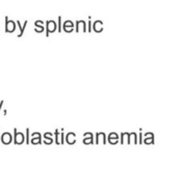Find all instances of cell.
<instances>
[{
    "mask_svg": "<svg viewBox=\"0 0 178 169\" xmlns=\"http://www.w3.org/2000/svg\"><path fill=\"white\" fill-rule=\"evenodd\" d=\"M16 29V24L14 21H11L8 18H5V31L6 32H14Z\"/></svg>",
    "mask_w": 178,
    "mask_h": 169,
    "instance_id": "obj_1",
    "label": "cell"
},
{
    "mask_svg": "<svg viewBox=\"0 0 178 169\" xmlns=\"http://www.w3.org/2000/svg\"><path fill=\"white\" fill-rule=\"evenodd\" d=\"M15 144H22L24 141V135L22 133H18L17 129H15Z\"/></svg>",
    "mask_w": 178,
    "mask_h": 169,
    "instance_id": "obj_2",
    "label": "cell"
},
{
    "mask_svg": "<svg viewBox=\"0 0 178 169\" xmlns=\"http://www.w3.org/2000/svg\"><path fill=\"white\" fill-rule=\"evenodd\" d=\"M13 138H12V135L9 134V133H3L2 136H1V141L3 142L4 144H9L12 142Z\"/></svg>",
    "mask_w": 178,
    "mask_h": 169,
    "instance_id": "obj_3",
    "label": "cell"
},
{
    "mask_svg": "<svg viewBox=\"0 0 178 169\" xmlns=\"http://www.w3.org/2000/svg\"><path fill=\"white\" fill-rule=\"evenodd\" d=\"M55 135H56V144H63L64 143V134H63V130H61V133H59V130L55 131Z\"/></svg>",
    "mask_w": 178,
    "mask_h": 169,
    "instance_id": "obj_4",
    "label": "cell"
},
{
    "mask_svg": "<svg viewBox=\"0 0 178 169\" xmlns=\"http://www.w3.org/2000/svg\"><path fill=\"white\" fill-rule=\"evenodd\" d=\"M83 136H84V140H83L84 144L93 143V135H92V133H85Z\"/></svg>",
    "mask_w": 178,
    "mask_h": 169,
    "instance_id": "obj_5",
    "label": "cell"
},
{
    "mask_svg": "<svg viewBox=\"0 0 178 169\" xmlns=\"http://www.w3.org/2000/svg\"><path fill=\"white\" fill-rule=\"evenodd\" d=\"M55 23L53 21H48L47 22V35L49 33V31H54L55 30Z\"/></svg>",
    "mask_w": 178,
    "mask_h": 169,
    "instance_id": "obj_6",
    "label": "cell"
},
{
    "mask_svg": "<svg viewBox=\"0 0 178 169\" xmlns=\"http://www.w3.org/2000/svg\"><path fill=\"white\" fill-rule=\"evenodd\" d=\"M32 143L33 144H40L41 143L40 133H33L32 134Z\"/></svg>",
    "mask_w": 178,
    "mask_h": 169,
    "instance_id": "obj_7",
    "label": "cell"
},
{
    "mask_svg": "<svg viewBox=\"0 0 178 169\" xmlns=\"http://www.w3.org/2000/svg\"><path fill=\"white\" fill-rule=\"evenodd\" d=\"M108 141H109V143L116 144L118 141V135L116 134V133H110L109 138H108Z\"/></svg>",
    "mask_w": 178,
    "mask_h": 169,
    "instance_id": "obj_8",
    "label": "cell"
},
{
    "mask_svg": "<svg viewBox=\"0 0 178 169\" xmlns=\"http://www.w3.org/2000/svg\"><path fill=\"white\" fill-rule=\"evenodd\" d=\"M97 143H105V135L104 133H98L97 134V140H96Z\"/></svg>",
    "mask_w": 178,
    "mask_h": 169,
    "instance_id": "obj_9",
    "label": "cell"
},
{
    "mask_svg": "<svg viewBox=\"0 0 178 169\" xmlns=\"http://www.w3.org/2000/svg\"><path fill=\"white\" fill-rule=\"evenodd\" d=\"M67 142L69 144H74L75 143V134L74 133H69L67 135Z\"/></svg>",
    "mask_w": 178,
    "mask_h": 169,
    "instance_id": "obj_10",
    "label": "cell"
},
{
    "mask_svg": "<svg viewBox=\"0 0 178 169\" xmlns=\"http://www.w3.org/2000/svg\"><path fill=\"white\" fill-rule=\"evenodd\" d=\"M50 133H46L45 134V142L46 144H51L52 143V138H50Z\"/></svg>",
    "mask_w": 178,
    "mask_h": 169,
    "instance_id": "obj_11",
    "label": "cell"
},
{
    "mask_svg": "<svg viewBox=\"0 0 178 169\" xmlns=\"http://www.w3.org/2000/svg\"><path fill=\"white\" fill-rule=\"evenodd\" d=\"M26 135H27V136H26V142H27V144H28V142H29V136H28V135H29V130H26Z\"/></svg>",
    "mask_w": 178,
    "mask_h": 169,
    "instance_id": "obj_12",
    "label": "cell"
},
{
    "mask_svg": "<svg viewBox=\"0 0 178 169\" xmlns=\"http://www.w3.org/2000/svg\"><path fill=\"white\" fill-rule=\"evenodd\" d=\"M142 137H143V135L140 134V142H141V143H142Z\"/></svg>",
    "mask_w": 178,
    "mask_h": 169,
    "instance_id": "obj_13",
    "label": "cell"
},
{
    "mask_svg": "<svg viewBox=\"0 0 178 169\" xmlns=\"http://www.w3.org/2000/svg\"><path fill=\"white\" fill-rule=\"evenodd\" d=\"M2 105H3V101H2L1 103H0V109H1V106H2Z\"/></svg>",
    "mask_w": 178,
    "mask_h": 169,
    "instance_id": "obj_14",
    "label": "cell"
}]
</instances>
